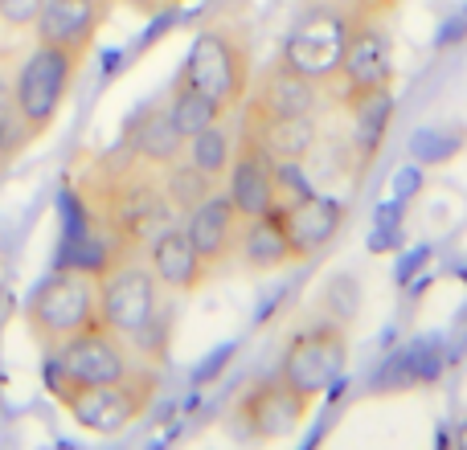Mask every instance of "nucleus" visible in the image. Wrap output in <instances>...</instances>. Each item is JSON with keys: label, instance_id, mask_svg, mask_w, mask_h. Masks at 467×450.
Returning <instances> with one entry per match:
<instances>
[{"label": "nucleus", "instance_id": "nucleus-1", "mask_svg": "<svg viewBox=\"0 0 467 450\" xmlns=\"http://www.w3.org/2000/svg\"><path fill=\"white\" fill-rule=\"evenodd\" d=\"M99 320V274L87 266L62 262L33 287L25 303V328L41 353H54L70 336Z\"/></svg>", "mask_w": 467, "mask_h": 450}, {"label": "nucleus", "instance_id": "nucleus-2", "mask_svg": "<svg viewBox=\"0 0 467 450\" xmlns=\"http://www.w3.org/2000/svg\"><path fill=\"white\" fill-rule=\"evenodd\" d=\"M156 373L131 369L119 381H99V385H49L54 402L70 414V422L87 435L115 438L128 426H136L148 414V405L156 402Z\"/></svg>", "mask_w": 467, "mask_h": 450}, {"label": "nucleus", "instance_id": "nucleus-3", "mask_svg": "<svg viewBox=\"0 0 467 450\" xmlns=\"http://www.w3.org/2000/svg\"><path fill=\"white\" fill-rule=\"evenodd\" d=\"M161 279L148 262H136V254L111 262L99 274V320L111 332H119L128 344H148L156 323L164 320Z\"/></svg>", "mask_w": 467, "mask_h": 450}, {"label": "nucleus", "instance_id": "nucleus-4", "mask_svg": "<svg viewBox=\"0 0 467 450\" xmlns=\"http://www.w3.org/2000/svg\"><path fill=\"white\" fill-rule=\"evenodd\" d=\"M78 66H82V57L66 54V49H57V46H41V41L29 49V57L16 66L13 111H16V123H21L25 139L54 128L57 111H62V103L70 98V87H74V78H78Z\"/></svg>", "mask_w": 467, "mask_h": 450}, {"label": "nucleus", "instance_id": "nucleus-5", "mask_svg": "<svg viewBox=\"0 0 467 450\" xmlns=\"http://www.w3.org/2000/svg\"><path fill=\"white\" fill-rule=\"evenodd\" d=\"M181 82H189L193 90H202L205 98H213L218 107H234L242 103L250 87V46L242 33H234L230 25H205L193 37L185 54V66L177 74Z\"/></svg>", "mask_w": 467, "mask_h": 450}, {"label": "nucleus", "instance_id": "nucleus-6", "mask_svg": "<svg viewBox=\"0 0 467 450\" xmlns=\"http://www.w3.org/2000/svg\"><path fill=\"white\" fill-rule=\"evenodd\" d=\"M46 356V385H99V381H119L136 369L131 344L103 320H95Z\"/></svg>", "mask_w": 467, "mask_h": 450}, {"label": "nucleus", "instance_id": "nucleus-7", "mask_svg": "<svg viewBox=\"0 0 467 450\" xmlns=\"http://www.w3.org/2000/svg\"><path fill=\"white\" fill-rule=\"evenodd\" d=\"M345 369H348V332H345V323L328 320V323H316V328L299 332L291 340L279 377L316 402L324 389H332L345 377Z\"/></svg>", "mask_w": 467, "mask_h": 450}, {"label": "nucleus", "instance_id": "nucleus-8", "mask_svg": "<svg viewBox=\"0 0 467 450\" xmlns=\"http://www.w3.org/2000/svg\"><path fill=\"white\" fill-rule=\"evenodd\" d=\"M307 410H312V397L291 389L283 377L254 381L234 402V430L250 443H275V438H287L296 426H304Z\"/></svg>", "mask_w": 467, "mask_h": 450}, {"label": "nucleus", "instance_id": "nucleus-9", "mask_svg": "<svg viewBox=\"0 0 467 450\" xmlns=\"http://www.w3.org/2000/svg\"><path fill=\"white\" fill-rule=\"evenodd\" d=\"M242 119L246 123H266V119H291V115H316L320 107V82L304 78L291 70L283 57H275L258 78H250L246 95H242Z\"/></svg>", "mask_w": 467, "mask_h": 450}, {"label": "nucleus", "instance_id": "nucleus-10", "mask_svg": "<svg viewBox=\"0 0 467 450\" xmlns=\"http://www.w3.org/2000/svg\"><path fill=\"white\" fill-rule=\"evenodd\" d=\"M275 218H279L283 233H287V246L296 258H312L316 250H324L332 238L340 233L345 221V205L328 193H312V189H296L291 197H283L275 205Z\"/></svg>", "mask_w": 467, "mask_h": 450}, {"label": "nucleus", "instance_id": "nucleus-11", "mask_svg": "<svg viewBox=\"0 0 467 450\" xmlns=\"http://www.w3.org/2000/svg\"><path fill=\"white\" fill-rule=\"evenodd\" d=\"M226 197L230 205L242 213V218H263L275 205L283 201V172L279 164L266 160V152L254 144V139L238 136V148H234V160L226 172Z\"/></svg>", "mask_w": 467, "mask_h": 450}, {"label": "nucleus", "instance_id": "nucleus-12", "mask_svg": "<svg viewBox=\"0 0 467 450\" xmlns=\"http://www.w3.org/2000/svg\"><path fill=\"white\" fill-rule=\"evenodd\" d=\"M107 13H111L107 0H46L33 21V33L41 46H57L74 57H87L99 29L107 25Z\"/></svg>", "mask_w": 467, "mask_h": 450}, {"label": "nucleus", "instance_id": "nucleus-13", "mask_svg": "<svg viewBox=\"0 0 467 450\" xmlns=\"http://www.w3.org/2000/svg\"><path fill=\"white\" fill-rule=\"evenodd\" d=\"M337 82L348 90H373V87H394V46H389L386 21H361L353 29L340 57Z\"/></svg>", "mask_w": 467, "mask_h": 450}, {"label": "nucleus", "instance_id": "nucleus-14", "mask_svg": "<svg viewBox=\"0 0 467 450\" xmlns=\"http://www.w3.org/2000/svg\"><path fill=\"white\" fill-rule=\"evenodd\" d=\"M242 221L246 218L230 205V197L213 193V197H205L193 213H185V225H181V230L189 233V241H193L197 258L205 262V271H218V266L234 254V246H238Z\"/></svg>", "mask_w": 467, "mask_h": 450}, {"label": "nucleus", "instance_id": "nucleus-15", "mask_svg": "<svg viewBox=\"0 0 467 450\" xmlns=\"http://www.w3.org/2000/svg\"><path fill=\"white\" fill-rule=\"evenodd\" d=\"M144 246H148V266H152V274L172 295H189V291H197L210 279V271H205V262L197 258L193 241H189V233L181 230V225H172V221L161 225Z\"/></svg>", "mask_w": 467, "mask_h": 450}, {"label": "nucleus", "instance_id": "nucleus-16", "mask_svg": "<svg viewBox=\"0 0 467 450\" xmlns=\"http://www.w3.org/2000/svg\"><path fill=\"white\" fill-rule=\"evenodd\" d=\"M238 136L254 139L266 152L271 164H283V169H296L320 144V128H316V115H291V119H266V123H246L242 119Z\"/></svg>", "mask_w": 467, "mask_h": 450}, {"label": "nucleus", "instance_id": "nucleus-17", "mask_svg": "<svg viewBox=\"0 0 467 450\" xmlns=\"http://www.w3.org/2000/svg\"><path fill=\"white\" fill-rule=\"evenodd\" d=\"M123 148H128L140 164H148V169H156V172H161L164 164L185 156V139H181L177 128H172L169 111H164V98H156V103H148L144 111L131 115L128 131H123Z\"/></svg>", "mask_w": 467, "mask_h": 450}, {"label": "nucleus", "instance_id": "nucleus-18", "mask_svg": "<svg viewBox=\"0 0 467 450\" xmlns=\"http://www.w3.org/2000/svg\"><path fill=\"white\" fill-rule=\"evenodd\" d=\"M234 254H238L242 271H250V274H271V271H279V266L296 262V254H291V246H287V233H283L275 210L263 213V218L242 221Z\"/></svg>", "mask_w": 467, "mask_h": 450}, {"label": "nucleus", "instance_id": "nucleus-19", "mask_svg": "<svg viewBox=\"0 0 467 450\" xmlns=\"http://www.w3.org/2000/svg\"><path fill=\"white\" fill-rule=\"evenodd\" d=\"M340 107L353 119V139L361 148V156H373L381 136H386L389 119H394V95H389V87L348 90V95H340Z\"/></svg>", "mask_w": 467, "mask_h": 450}, {"label": "nucleus", "instance_id": "nucleus-20", "mask_svg": "<svg viewBox=\"0 0 467 450\" xmlns=\"http://www.w3.org/2000/svg\"><path fill=\"white\" fill-rule=\"evenodd\" d=\"M164 111H169V119H172V128H177L181 139L197 136L202 128H210V123H218L230 115L226 107H218L213 98H205L202 90H193L181 78H172V90L164 95Z\"/></svg>", "mask_w": 467, "mask_h": 450}, {"label": "nucleus", "instance_id": "nucleus-21", "mask_svg": "<svg viewBox=\"0 0 467 450\" xmlns=\"http://www.w3.org/2000/svg\"><path fill=\"white\" fill-rule=\"evenodd\" d=\"M234 148H238V139H234L230 123L218 119V123H210V128H202L197 136L185 139V160L193 164V169H202L213 185H222V180H226V172H230Z\"/></svg>", "mask_w": 467, "mask_h": 450}, {"label": "nucleus", "instance_id": "nucleus-22", "mask_svg": "<svg viewBox=\"0 0 467 450\" xmlns=\"http://www.w3.org/2000/svg\"><path fill=\"white\" fill-rule=\"evenodd\" d=\"M161 193H164V201H169L172 218H185V213H193L205 197L218 193V185L181 156V160H172V164H164L161 169Z\"/></svg>", "mask_w": 467, "mask_h": 450}, {"label": "nucleus", "instance_id": "nucleus-23", "mask_svg": "<svg viewBox=\"0 0 467 450\" xmlns=\"http://www.w3.org/2000/svg\"><path fill=\"white\" fill-rule=\"evenodd\" d=\"M460 148H463V131L460 128H422L419 136H414V156L427 160V164L451 160Z\"/></svg>", "mask_w": 467, "mask_h": 450}, {"label": "nucleus", "instance_id": "nucleus-24", "mask_svg": "<svg viewBox=\"0 0 467 450\" xmlns=\"http://www.w3.org/2000/svg\"><path fill=\"white\" fill-rule=\"evenodd\" d=\"M46 0H0V25L5 29H33Z\"/></svg>", "mask_w": 467, "mask_h": 450}, {"label": "nucleus", "instance_id": "nucleus-25", "mask_svg": "<svg viewBox=\"0 0 467 450\" xmlns=\"http://www.w3.org/2000/svg\"><path fill=\"white\" fill-rule=\"evenodd\" d=\"M455 446H460V450H467V418L460 422V426H455Z\"/></svg>", "mask_w": 467, "mask_h": 450}, {"label": "nucleus", "instance_id": "nucleus-26", "mask_svg": "<svg viewBox=\"0 0 467 450\" xmlns=\"http://www.w3.org/2000/svg\"><path fill=\"white\" fill-rule=\"evenodd\" d=\"M107 5H115V0H107Z\"/></svg>", "mask_w": 467, "mask_h": 450}]
</instances>
